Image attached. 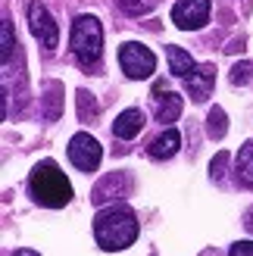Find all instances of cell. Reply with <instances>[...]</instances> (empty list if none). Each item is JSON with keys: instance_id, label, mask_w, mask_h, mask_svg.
I'll return each instance as SVG.
<instances>
[{"instance_id": "obj_1", "label": "cell", "mask_w": 253, "mask_h": 256, "mask_svg": "<svg viewBox=\"0 0 253 256\" xmlns=\"http://www.w3.org/2000/svg\"><path fill=\"white\" fill-rule=\"evenodd\" d=\"M94 238L97 247L106 253H119L125 247H132L138 240V219L128 206H110L100 210L94 219Z\"/></svg>"}, {"instance_id": "obj_2", "label": "cell", "mask_w": 253, "mask_h": 256, "mask_svg": "<svg viewBox=\"0 0 253 256\" xmlns=\"http://www.w3.org/2000/svg\"><path fill=\"white\" fill-rule=\"evenodd\" d=\"M28 194L34 203H41L47 210H60L72 200V184L66 172H60V166L54 160H44L38 162L32 175H28Z\"/></svg>"}, {"instance_id": "obj_3", "label": "cell", "mask_w": 253, "mask_h": 256, "mask_svg": "<svg viewBox=\"0 0 253 256\" xmlns=\"http://www.w3.org/2000/svg\"><path fill=\"white\" fill-rule=\"evenodd\" d=\"M69 47H72L75 60H78L84 69L97 66L100 54H104V28H100L97 16H78V19L72 22Z\"/></svg>"}, {"instance_id": "obj_4", "label": "cell", "mask_w": 253, "mask_h": 256, "mask_svg": "<svg viewBox=\"0 0 253 256\" xmlns=\"http://www.w3.org/2000/svg\"><path fill=\"white\" fill-rule=\"evenodd\" d=\"M119 66H122V72L128 75L132 82H141V78H150V75H154L156 56H154L150 47L138 44V41H128V44L119 47Z\"/></svg>"}, {"instance_id": "obj_5", "label": "cell", "mask_w": 253, "mask_h": 256, "mask_svg": "<svg viewBox=\"0 0 253 256\" xmlns=\"http://www.w3.org/2000/svg\"><path fill=\"white\" fill-rule=\"evenodd\" d=\"M69 160L75 169H82V172H94L100 160H104V147L97 144V138H91L88 132H78V134H72L69 140Z\"/></svg>"}, {"instance_id": "obj_6", "label": "cell", "mask_w": 253, "mask_h": 256, "mask_svg": "<svg viewBox=\"0 0 253 256\" xmlns=\"http://www.w3.org/2000/svg\"><path fill=\"white\" fill-rule=\"evenodd\" d=\"M28 28L41 41V47H47V50H54L60 44V25L54 22V16L47 12V6L41 0H32L28 4Z\"/></svg>"}, {"instance_id": "obj_7", "label": "cell", "mask_w": 253, "mask_h": 256, "mask_svg": "<svg viewBox=\"0 0 253 256\" xmlns=\"http://www.w3.org/2000/svg\"><path fill=\"white\" fill-rule=\"evenodd\" d=\"M210 19V0H178L172 6V22L178 25L182 32H194L204 28Z\"/></svg>"}, {"instance_id": "obj_8", "label": "cell", "mask_w": 253, "mask_h": 256, "mask_svg": "<svg viewBox=\"0 0 253 256\" xmlns=\"http://www.w3.org/2000/svg\"><path fill=\"white\" fill-rule=\"evenodd\" d=\"M188 94H191V100H197V104H204V100L212 94V84H216V66H197L191 75H188Z\"/></svg>"}, {"instance_id": "obj_9", "label": "cell", "mask_w": 253, "mask_h": 256, "mask_svg": "<svg viewBox=\"0 0 253 256\" xmlns=\"http://www.w3.org/2000/svg\"><path fill=\"white\" fill-rule=\"evenodd\" d=\"M128 190H132V178L125 175V172H116V175H106L104 182L94 188V197L91 200L100 206V203H106L112 197H128Z\"/></svg>"}, {"instance_id": "obj_10", "label": "cell", "mask_w": 253, "mask_h": 256, "mask_svg": "<svg viewBox=\"0 0 253 256\" xmlns=\"http://www.w3.org/2000/svg\"><path fill=\"white\" fill-rule=\"evenodd\" d=\"M147 125V116L141 110H125L116 116V122H112V134H116L119 140H132L141 134V128Z\"/></svg>"}, {"instance_id": "obj_11", "label": "cell", "mask_w": 253, "mask_h": 256, "mask_svg": "<svg viewBox=\"0 0 253 256\" xmlns=\"http://www.w3.org/2000/svg\"><path fill=\"white\" fill-rule=\"evenodd\" d=\"M178 147H182V134L175 128H166L160 138H154V144L147 147V153H150V160H169L178 153Z\"/></svg>"}, {"instance_id": "obj_12", "label": "cell", "mask_w": 253, "mask_h": 256, "mask_svg": "<svg viewBox=\"0 0 253 256\" xmlns=\"http://www.w3.org/2000/svg\"><path fill=\"white\" fill-rule=\"evenodd\" d=\"M166 60H169V72L175 75V78H188V75L197 69L194 56L188 54V50H182V47H169L166 50Z\"/></svg>"}, {"instance_id": "obj_13", "label": "cell", "mask_w": 253, "mask_h": 256, "mask_svg": "<svg viewBox=\"0 0 253 256\" xmlns=\"http://www.w3.org/2000/svg\"><path fill=\"white\" fill-rule=\"evenodd\" d=\"M182 97L178 94H175V91H166V94H160L156 97V122H162V125H166V122H175V119H178L182 116Z\"/></svg>"}, {"instance_id": "obj_14", "label": "cell", "mask_w": 253, "mask_h": 256, "mask_svg": "<svg viewBox=\"0 0 253 256\" xmlns=\"http://www.w3.org/2000/svg\"><path fill=\"white\" fill-rule=\"evenodd\" d=\"M234 175H238V182H241L244 188H253V140H247V144L238 150V156H234Z\"/></svg>"}, {"instance_id": "obj_15", "label": "cell", "mask_w": 253, "mask_h": 256, "mask_svg": "<svg viewBox=\"0 0 253 256\" xmlns=\"http://www.w3.org/2000/svg\"><path fill=\"white\" fill-rule=\"evenodd\" d=\"M206 132H210L212 140H222L225 134H228V119H225V110H222V106H212V110H210Z\"/></svg>"}, {"instance_id": "obj_16", "label": "cell", "mask_w": 253, "mask_h": 256, "mask_svg": "<svg viewBox=\"0 0 253 256\" xmlns=\"http://www.w3.org/2000/svg\"><path fill=\"white\" fill-rule=\"evenodd\" d=\"M250 78H253V62H238V66L232 69V84H250Z\"/></svg>"}, {"instance_id": "obj_17", "label": "cell", "mask_w": 253, "mask_h": 256, "mask_svg": "<svg viewBox=\"0 0 253 256\" xmlns=\"http://www.w3.org/2000/svg\"><path fill=\"white\" fill-rule=\"evenodd\" d=\"M225 162H228V153H219V156L212 160V166H210V178H212V182H222V175H225Z\"/></svg>"}, {"instance_id": "obj_18", "label": "cell", "mask_w": 253, "mask_h": 256, "mask_svg": "<svg viewBox=\"0 0 253 256\" xmlns=\"http://www.w3.org/2000/svg\"><path fill=\"white\" fill-rule=\"evenodd\" d=\"M56 94H60V84H50V106H47V119L50 122L60 116V97Z\"/></svg>"}, {"instance_id": "obj_19", "label": "cell", "mask_w": 253, "mask_h": 256, "mask_svg": "<svg viewBox=\"0 0 253 256\" xmlns=\"http://www.w3.org/2000/svg\"><path fill=\"white\" fill-rule=\"evenodd\" d=\"M10 54H12V25L10 19H4V62L10 60Z\"/></svg>"}, {"instance_id": "obj_20", "label": "cell", "mask_w": 253, "mask_h": 256, "mask_svg": "<svg viewBox=\"0 0 253 256\" xmlns=\"http://www.w3.org/2000/svg\"><path fill=\"white\" fill-rule=\"evenodd\" d=\"M228 256H253V240H238V244H232Z\"/></svg>"}, {"instance_id": "obj_21", "label": "cell", "mask_w": 253, "mask_h": 256, "mask_svg": "<svg viewBox=\"0 0 253 256\" xmlns=\"http://www.w3.org/2000/svg\"><path fill=\"white\" fill-rule=\"evenodd\" d=\"M244 225H247V232H253V210L247 212V219H244Z\"/></svg>"}, {"instance_id": "obj_22", "label": "cell", "mask_w": 253, "mask_h": 256, "mask_svg": "<svg viewBox=\"0 0 253 256\" xmlns=\"http://www.w3.org/2000/svg\"><path fill=\"white\" fill-rule=\"evenodd\" d=\"M12 256H41V253H34V250H16Z\"/></svg>"}]
</instances>
